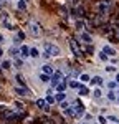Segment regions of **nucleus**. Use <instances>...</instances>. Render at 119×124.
<instances>
[{"label": "nucleus", "instance_id": "29", "mask_svg": "<svg viewBox=\"0 0 119 124\" xmlns=\"http://www.w3.org/2000/svg\"><path fill=\"white\" fill-rule=\"evenodd\" d=\"M55 101H56V99H55V98L48 93V96H46V103H50V104H51V103H55Z\"/></svg>", "mask_w": 119, "mask_h": 124}, {"label": "nucleus", "instance_id": "19", "mask_svg": "<svg viewBox=\"0 0 119 124\" xmlns=\"http://www.w3.org/2000/svg\"><path fill=\"white\" fill-rule=\"evenodd\" d=\"M69 75H71L73 78H78L81 73H79V70H74V68H73V70H69Z\"/></svg>", "mask_w": 119, "mask_h": 124}, {"label": "nucleus", "instance_id": "5", "mask_svg": "<svg viewBox=\"0 0 119 124\" xmlns=\"http://www.w3.org/2000/svg\"><path fill=\"white\" fill-rule=\"evenodd\" d=\"M2 20H3V25L8 30H13V25H12V22L8 20V13H2Z\"/></svg>", "mask_w": 119, "mask_h": 124}, {"label": "nucleus", "instance_id": "40", "mask_svg": "<svg viewBox=\"0 0 119 124\" xmlns=\"http://www.w3.org/2000/svg\"><path fill=\"white\" fill-rule=\"evenodd\" d=\"M0 73H2V66H0Z\"/></svg>", "mask_w": 119, "mask_h": 124}, {"label": "nucleus", "instance_id": "32", "mask_svg": "<svg viewBox=\"0 0 119 124\" xmlns=\"http://www.w3.org/2000/svg\"><path fill=\"white\" fill-rule=\"evenodd\" d=\"M98 121H99V124H106V123H108V119H106V117H103V116H99Z\"/></svg>", "mask_w": 119, "mask_h": 124}, {"label": "nucleus", "instance_id": "37", "mask_svg": "<svg viewBox=\"0 0 119 124\" xmlns=\"http://www.w3.org/2000/svg\"><path fill=\"white\" fill-rule=\"evenodd\" d=\"M116 37L119 38V28H116Z\"/></svg>", "mask_w": 119, "mask_h": 124}, {"label": "nucleus", "instance_id": "12", "mask_svg": "<svg viewBox=\"0 0 119 124\" xmlns=\"http://www.w3.org/2000/svg\"><path fill=\"white\" fill-rule=\"evenodd\" d=\"M89 83H91V85H96V86H101V85H103V78L94 76L93 79H91V81H89Z\"/></svg>", "mask_w": 119, "mask_h": 124}, {"label": "nucleus", "instance_id": "42", "mask_svg": "<svg viewBox=\"0 0 119 124\" xmlns=\"http://www.w3.org/2000/svg\"><path fill=\"white\" fill-rule=\"evenodd\" d=\"M0 8H2V3H0Z\"/></svg>", "mask_w": 119, "mask_h": 124}, {"label": "nucleus", "instance_id": "36", "mask_svg": "<svg viewBox=\"0 0 119 124\" xmlns=\"http://www.w3.org/2000/svg\"><path fill=\"white\" fill-rule=\"evenodd\" d=\"M18 38H25V33L23 31H18Z\"/></svg>", "mask_w": 119, "mask_h": 124}, {"label": "nucleus", "instance_id": "7", "mask_svg": "<svg viewBox=\"0 0 119 124\" xmlns=\"http://www.w3.org/2000/svg\"><path fill=\"white\" fill-rule=\"evenodd\" d=\"M20 56H22V58H27V56H30V48L27 46V45H23V46L20 48Z\"/></svg>", "mask_w": 119, "mask_h": 124}, {"label": "nucleus", "instance_id": "11", "mask_svg": "<svg viewBox=\"0 0 119 124\" xmlns=\"http://www.w3.org/2000/svg\"><path fill=\"white\" fill-rule=\"evenodd\" d=\"M37 106H38L40 109H48V106H46V99H37Z\"/></svg>", "mask_w": 119, "mask_h": 124}, {"label": "nucleus", "instance_id": "21", "mask_svg": "<svg viewBox=\"0 0 119 124\" xmlns=\"http://www.w3.org/2000/svg\"><path fill=\"white\" fill-rule=\"evenodd\" d=\"M17 7H18L20 10H25V8H27V3H25L23 0H18V3H17Z\"/></svg>", "mask_w": 119, "mask_h": 124}, {"label": "nucleus", "instance_id": "31", "mask_svg": "<svg viewBox=\"0 0 119 124\" xmlns=\"http://www.w3.org/2000/svg\"><path fill=\"white\" fill-rule=\"evenodd\" d=\"M10 66H12L10 61H3V63H2V68H5V70H10Z\"/></svg>", "mask_w": 119, "mask_h": 124}, {"label": "nucleus", "instance_id": "24", "mask_svg": "<svg viewBox=\"0 0 119 124\" xmlns=\"http://www.w3.org/2000/svg\"><path fill=\"white\" fill-rule=\"evenodd\" d=\"M79 86H81V85H79L78 81H69V88H73V89H76V88L79 89Z\"/></svg>", "mask_w": 119, "mask_h": 124}, {"label": "nucleus", "instance_id": "44", "mask_svg": "<svg viewBox=\"0 0 119 124\" xmlns=\"http://www.w3.org/2000/svg\"><path fill=\"white\" fill-rule=\"evenodd\" d=\"M118 124H119V123H118Z\"/></svg>", "mask_w": 119, "mask_h": 124}, {"label": "nucleus", "instance_id": "20", "mask_svg": "<svg viewBox=\"0 0 119 124\" xmlns=\"http://www.w3.org/2000/svg\"><path fill=\"white\" fill-rule=\"evenodd\" d=\"M108 99H109V101H116V93H114L112 89L108 93Z\"/></svg>", "mask_w": 119, "mask_h": 124}, {"label": "nucleus", "instance_id": "35", "mask_svg": "<svg viewBox=\"0 0 119 124\" xmlns=\"http://www.w3.org/2000/svg\"><path fill=\"white\" fill-rule=\"evenodd\" d=\"M114 70H116V68L112 66V65H109V66H108V68H106V71H114Z\"/></svg>", "mask_w": 119, "mask_h": 124}, {"label": "nucleus", "instance_id": "23", "mask_svg": "<svg viewBox=\"0 0 119 124\" xmlns=\"http://www.w3.org/2000/svg\"><path fill=\"white\" fill-rule=\"evenodd\" d=\"M79 94H81V96H86V94H88V88H84V86H79Z\"/></svg>", "mask_w": 119, "mask_h": 124}, {"label": "nucleus", "instance_id": "15", "mask_svg": "<svg viewBox=\"0 0 119 124\" xmlns=\"http://www.w3.org/2000/svg\"><path fill=\"white\" fill-rule=\"evenodd\" d=\"M81 40H83L84 43H91V41H93V38L89 37L88 33H81Z\"/></svg>", "mask_w": 119, "mask_h": 124}, {"label": "nucleus", "instance_id": "18", "mask_svg": "<svg viewBox=\"0 0 119 124\" xmlns=\"http://www.w3.org/2000/svg\"><path fill=\"white\" fill-rule=\"evenodd\" d=\"M74 25H76V30H83L84 28V22H83V20H76Z\"/></svg>", "mask_w": 119, "mask_h": 124}, {"label": "nucleus", "instance_id": "41", "mask_svg": "<svg viewBox=\"0 0 119 124\" xmlns=\"http://www.w3.org/2000/svg\"><path fill=\"white\" fill-rule=\"evenodd\" d=\"M118 103H119V96H118Z\"/></svg>", "mask_w": 119, "mask_h": 124}, {"label": "nucleus", "instance_id": "3", "mask_svg": "<svg viewBox=\"0 0 119 124\" xmlns=\"http://www.w3.org/2000/svg\"><path fill=\"white\" fill-rule=\"evenodd\" d=\"M65 78H63V71H55L51 75V86H56L58 83H61Z\"/></svg>", "mask_w": 119, "mask_h": 124}, {"label": "nucleus", "instance_id": "6", "mask_svg": "<svg viewBox=\"0 0 119 124\" xmlns=\"http://www.w3.org/2000/svg\"><path fill=\"white\" fill-rule=\"evenodd\" d=\"M103 51H104L108 56H116V50L112 46H109V45H104V46H103Z\"/></svg>", "mask_w": 119, "mask_h": 124}, {"label": "nucleus", "instance_id": "2", "mask_svg": "<svg viewBox=\"0 0 119 124\" xmlns=\"http://www.w3.org/2000/svg\"><path fill=\"white\" fill-rule=\"evenodd\" d=\"M45 46V56H58L60 55V48L56 45H53V43H45L43 45Z\"/></svg>", "mask_w": 119, "mask_h": 124}, {"label": "nucleus", "instance_id": "25", "mask_svg": "<svg viewBox=\"0 0 119 124\" xmlns=\"http://www.w3.org/2000/svg\"><path fill=\"white\" fill-rule=\"evenodd\" d=\"M99 60H103V61H108V55L101 50V53H99Z\"/></svg>", "mask_w": 119, "mask_h": 124}, {"label": "nucleus", "instance_id": "38", "mask_svg": "<svg viewBox=\"0 0 119 124\" xmlns=\"http://www.w3.org/2000/svg\"><path fill=\"white\" fill-rule=\"evenodd\" d=\"M3 56V50H2V48H0V58Z\"/></svg>", "mask_w": 119, "mask_h": 124}, {"label": "nucleus", "instance_id": "43", "mask_svg": "<svg viewBox=\"0 0 119 124\" xmlns=\"http://www.w3.org/2000/svg\"><path fill=\"white\" fill-rule=\"evenodd\" d=\"M68 2H73V0H68Z\"/></svg>", "mask_w": 119, "mask_h": 124}, {"label": "nucleus", "instance_id": "13", "mask_svg": "<svg viewBox=\"0 0 119 124\" xmlns=\"http://www.w3.org/2000/svg\"><path fill=\"white\" fill-rule=\"evenodd\" d=\"M55 99H56V101H60V103H61V101H65V99H66V94H65V91H60L58 94L55 96Z\"/></svg>", "mask_w": 119, "mask_h": 124}, {"label": "nucleus", "instance_id": "10", "mask_svg": "<svg viewBox=\"0 0 119 124\" xmlns=\"http://www.w3.org/2000/svg\"><path fill=\"white\" fill-rule=\"evenodd\" d=\"M15 93H18L20 96H27V94H30V91L23 86V88H15Z\"/></svg>", "mask_w": 119, "mask_h": 124}, {"label": "nucleus", "instance_id": "39", "mask_svg": "<svg viewBox=\"0 0 119 124\" xmlns=\"http://www.w3.org/2000/svg\"><path fill=\"white\" fill-rule=\"evenodd\" d=\"M116 81H118V83H119V73H118V75H116Z\"/></svg>", "mask_w": 119, "mask_h": 124}, {"label": "nucleus", "instance_id": "27", "mask_svg": "<svg viewBox=\"0 0 119 124\" xmlns=\"http://www.w3.org/2000/svg\"><path fill=\"white\" fill-rule=\"evenodd\" d=\"M68 108H69V103L66 101V99H65V101H61V109H63V111H65V109H68Z\"/></svg>", "mask_w": 119, "mask_h": 124}, {"label": "nucleus", "instance_id": "16", "mask_svg": "<svg viewBox=\"0 0 119 124\" xmlns=\"http://www.w3.org/2000/svg\"><path fill=\"white\" fill-rule=\"evenodd\" d=\"M79 81H81V83H88V81H91V79H89V75H86V73L79 75Z\"/></svg>", "mask_w": 119, "mask_h": 124}, {"label": "nucleus", "instance_id": "14", "mask_svg": "<svg viewBox=\"0 0 119 124\" xmlns=\"http://www.w3.org/2000/svg\"><path fill=\"white\" fill-rule=\"evenodd\" d=\"M30 56H31V58H38L40 56L38 48H30Z\"/></svg>", "mask_w": 119, "mask_h": 124}, {"label": "nucleus", "instance_id": "33", "mask_svg": "<svg viewBox=\"0 0 119 124\" xmlns=\"http://www.w3.org/2000/svg\"><path fill=\"white\" fill-rule=\"evenodd\" d=\"M17 81H18L20 85H23V86H25V81H23V78L20 76V75H18V76H17Z\"/></svg>", "mask_w": 119, "mask_h": 124}, {"label": "nucleus", "instance_id": "9", "mask_svg": "<svg viewBox=\"0 0 119 124\" xmlns=\"http://www.w3.org/2000/svg\"><path fill=\"white\" fill-rule=\"evenodd\" d=\"M69 46H71V50H73V53H74L76 56H81V51H79L78 45H74V41H73V40L69 41Z\"/></svg>", "mask_w": 119, "mask_h": 124}, {"label": "nucleus", "instance_id": "17", "mask_svg": "<svg viewBox=\"0 0 119 124\" xmlns=\"http://www.w3.org/2000/svg\"><path fill=\"white\" fill-rule=\"evenodd\" d=\"M66 81H65V79H63V83H58V85H56V89H58V91H65V89H66Z\"/></svg>", "mask_w": 119, "mask_h": 124}, {"label": "nucleus", "instance_id": "8", "mask_svg": "<svg viewBox=\"0 0 119 124\" xmlns=\"http://www.w3.org/2000/svg\"><path fill=\"white\" fill-rule=\"evenodd\" d=\"M43 73H45V75H50V76H51V75H53V73H55V68L51 66V65H43Z\"/></svg>", "mask_w": 119, "mask_h": 124}, {"label": "nucleus", "instance_id": "30", "mask_svg": "<svg viewBox=\"0 0 119 124\" xmlns=\"http://www.w3.org/2000/svg\"><path fill=\"white\" fill-rule=\"evenodd\" d=\"M40 79H41L43 83H46V81H48V79H50V75H45V73H43V75L40 76Z\"/></svg>", "mask_w": 119, "mask_h": 124}, {"label": "nucleus", "instance_id": "34", "mask_svg": "<svg viewBox=\"0 0 119 124\" xmlns=\"http://www.w3.org/2000/svg\"><path fill=\"white\" fill-rule=\"evenodd\" d=\"M84 117H86V123H91V121H93V116L91 114H86Z\"/></svg>", "mask_w": 119, "mask_h": 124}, {"label": "nucleus", "instance_id": "28", "mask_svg": "<svg viewBox=\"0 0 119 124\" xmlns=\"http://www.w3.org/2000/svg\"><path fill=\"white\" fill-rule=\"evenodd\" d=\"M93 96H94V98H101V96H103V94H101V89H99V88H98V89H94V91H93Z\"/></svg>", "mask_w": 119, "mask_h": 124}, {"label": "nucleus", "instance_id": "26", "mask_svg": "<svg viewBox=\"0 0 119 124\" xmlns=\"http://www.w3.org/2000/svg\"><path fill=\"white\" fill-rule=\"evenodd\" d=\"M108 121H111V123H114V124L119 123V119L116 117V116H108Z\"/></svg>", "mask_w": 119, "mask_h": 124}, {"label": "nucleus", "instance_id": "22", "mask_svg": "<svg viewBox=\"0 0 119 124\" xmlns=\"http://www.w3.org/2000/svg\"><path fill=\"white\" fill-rule=\"evenodd\" d=\"M118 85H119L118 81H109V83H108V88H109V89H114V88H118Z\"/></svg>", "mask_w": 119, "mask_h": 124}, {"label": "nucleus", "instance_id": "1", "mask_svg": "<svg viewBox=\"0 0 119 124\" xmlns=\"http://www.w3.org/2000/svg\"><path fill=\"white\" fill-rule=\"evenodd\" d=\"M111 7H112V2L111 0H99L98 5H96V10H98L101 15H106L109 10H111Z\"/></svg>", "mask_w": 119, "mask_h": 124}, {"label": "nucleus", "instance_id": "4", "mask_svg": "<svg viewBox=\"0 0 119 124\" xmlns=\"http://www.w3.org/2000/svg\"><path fill=\"white\" fill-rule=\"evenodd\" d=\"M30 33L33 35V37H38L40 33H41V28H40V23H37V22H30Z\"/></svg>", "mask_w": 119, "mask_h": 124}]
</instances>
